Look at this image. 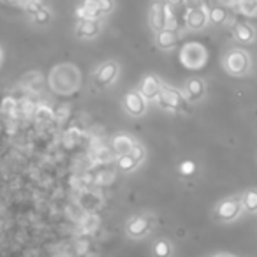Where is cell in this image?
<instances>
[{
	"label": "cell",
	"mask_w": 257,
	"mask_h": 257,
	"mask_svg": "<svg viewBox=\"0 0 257 257\" xmlns=\"http://www.w3.org/2000/svg\"><path fill=\"white\" fill-rule=\"evenodd\" d=\"M250 56L243 49H231L224 58V67L233 76H245L250 71Z\"/></svg>",
	"instance_id": "6da1fadb"
},
{
	"label": "cell",
	"mask_w": 257,
	"mask_h": 257,
	"mask_svg": "<svg viewBox=\"0 0 257 257\" xmlns=\"http://www.w3.org/2000/svg\"><path fill=\"white\" fill-rule=\"evenodd\" d=\"M155 101H157V104H159L162 109H166V111H180V109L185 108V104H187L182 92L164 85V83L160 85V93Z\"/></svg>",
	"instance_id": "7a4b0ae2"
},
{
	"label": "cell",
	"mask_w": 257,
	"mask_h": 257,
	"mask_svg": "<svg viewBox=\"0 0 257 257\" xmlns=\"http://www.w3.org/2000/svg\"><path fill=\"white\" fill-rule=\"evenodd\" d=\"M182 63L189 69H199L205 65L206 62V49L201 44L190 42V44L183 46L182 53H180Z\"/></svg>",
	"instance_id": "3957f363"
},
{
	"label": "cell",
	"mask_w": 257,
	"mask_h": 257,
	"mask_svg": "<svg viewBox=\"0 0 257 257\" xmlns=\"http://www.w3.org/2000/svg\"><path fill=\"white\" fill-rule=\"evenodd\" d=\"M243 212L242 198H228L219 203L215 210V215L220 222H235Z\"/></svg>",
	"instance_id": "277c9868"
},
{
	"label": "cell",
	"mask_w": 257,
	"mask_h": 257,
	"mask_svg": "<svg viewBox=\"0 0 257 257\" xmlns=\"http://www.w3.org/2000/svg\"><path fill=\"white\" fill-rule=\"evenodd\" d=\"M152 217L148 215H136L132 217L125 226V233L129 238L132 240H139L145 235H148L150 229H152Z\"/></svg>",
	"instance_id": "5b68a950"
},
{
	"label": "cell",
	"mask_w": 257,
	"mask_h": 257,
	"mask_svg": "<svg viewBox=\"0 0 257 257\" xmlns=\"http://www.w3.org/2000/svg\"><path fill=\"white\" fill-rule=\"evenodd\" d=\"M146 106H148V101L138 90L127 92L125 97H123V109L131 116H143L146 113Z\"/></svg>",
	"instance_id": "8992f818"
},
{
	"label": "cell",
	"mask_w": 257,
	"mask_h": 257,
	"mask_svg": "<svg viewBox=\"0 0 257 257\" xmlns=\"http://www.w3.org/2000/svg\"><path fill=\"white\" fill-rule=\"evenodd\" d=\"M118 72H120L118 63H115V62H104L101 65V67H99L97 71H95V74H93L95 85H97V86H109L116 79Z\"/></svg>",
	"instance_id": "52a82bcc"
},
{
	"label": "cell",
	"mask_w": 257,
	"mask_h": 257,
	"mask_svg": "<svg viewBox=\"0 0 257 257\" xmlns=\"http://www.w3.org/2000/svg\"><path fill=\"white\" fill-rule=\"evenodd\" d=\"M208 11L210 9L206 7V4H201L199 7H192L185 16V23L189 28L192 30H201L206 26V23L210 21L208 19Z\"/></svg>",
	"instance_id": "ba28073f"
},
{
	"label": "cell",
	"mask_w": 257,
	"mask_h": 257,
	"mask_svg": "<svg viewBox=\"0 0 257 257\" xmlns=\"http://www.w3.org/2000/svg\"><path fill=\"white\" fill-rule=\"evenodd\" d=\"M160 85H162V81H159V78L157 76H145L141 81V85H139L138 92L141 93L143 97L146 99V101H155L157 97H159L160 93Z\"/></svg>",
	"instance_id": "9c48e42d"
},
{
	"label": "cell",
	"mask_w": 257,
	"mask_h": 257,
	"mask_svg": "<svg viewBox=\"0 0 257 257\" xmlns=\"http://www.w3.org/2000/svg\"><path fill=\"white\" fill-rule=\"evenodd\" d=\"M205 93H206V85L203 79L192 78L185 83V95L189 101H192V102L201 101V99L205 97Z\"/></svg>",
	"instance_id": "30bf717a"
},
{
	"label": "cell",
	"mask_w": 257,
	"mask_h": 257,
	"mask_svg": "<svg viewBox=\"0 0 257 257\" xmlns=\"http://www.w3.org/2000/svg\"><path fill=\"white\" fill-rule=\"evenodd\" d=\"M150 25L155 32H160L164 28V4L155 0L150 7Z\"/></svg>",
	"instance_id": "8fae6325"
},
{
	"label": "cell",
	"mask_w": 257,
	"mask_h": 257,
	"mask_svg": "<svg viewBox=\"0 0 257 257\" xmlns=\"http://www.w3.org/2000/svg\"><path fill=\"white\" fill-rule=\"evenodd\" d=\"M99 30H101V25H99L97 19H81L78 25V35L83 39H92L99 34Z\"/></svg>",
	"instance_id": "7c38bea8"
},
{
	"label": "cell",
	"mask_w": 257,
	"mask_h": 257,
	"mask_svg": "<svg viewBox=\"0 0 257 257\" xmlns=\"http://www.w3.org/2000/svg\"><path fill=\"white\" fill-rule=\"evenodd\" d=\"M76 16L79 19H99L102 16V11L97 2H85V5L76 9Z\"/></svg>",
	"instance_id": "4fadbf2b"
},
{
	"label": "cell",
	"mask_w": 257,
	"mask_h": 257,
	"mask_svg": "<svg viewBox=\"0 0 257 257\" xmlns=\"http://www.w3.org/2000/svg\"><path fill=\"white\" fill-rule=\"evenodd\" d=\"M134 139L127 134H118L113 138L111 141V150L115 152V155H123V153H129V150L134 145Z\"/></svg>",
	"instance_id": "5bb4252c"
},
{
	"label": "cell",
	"mask_w": 257,
	"mask_h": 257,
	"mask_svg": "<svg viewBox=\"0 0 257 257\" xmlns=\"http://www.w3.org/2000/svg\"><path fill=\"white\" fill-rule=\"evenodd\" d=\"M157 46L160 49H169L176 44L178 41V35H176L175 30H169V28H162L160 32H157Z\"/></svg>",
	"instance_id": "9a60e30c"
},
{
	"label": "cell",
	"mask_w": 257,
	"mask_h": 257,
	"mask_svg": "<svg viewBox=\"0 0 257 257\" xmlns=\"http://www.w3.org/2000/svg\"><path fill=\"white\" fill-rule=\"evenodd\" d=\"M235 37L238 39L240 42L249 44V42H252L254 37H256V32H254L252 26L247 25V23H238V25L235 26Z\"/></svg>",
	"instance_id": "2e32d148"
},
{
	"label": "cell",
	"mask_w": 257,
	"mask_h": 257,
	"mask_svg": "<svg viewBox=\"0 0 257 257\" xmlns=\"http://www.w3.org/2000/svg\"><path fill=\"white\" fill-rule=\"evenodd\" d=\"M242 206L245 212L249 213H257V189L247 190L242 196Z\"/></svg>",
	"instance_id": "e0dca14e"
},
{
	"label": "cell",
	"mask_w": 257,
	"mask_h": 257,
	"mask_svg": "<svg viewBox=\"0 0 257 257\" xmlns=\"http://www.w3.org/2000/svg\"><path fill=\"white\" fill-rule=\"evenodd\" d=\"M116 166H118V169L122 173H131L134 171L139 164L129 153H123V155H116Z\"/></svg>",
	"instance_id": "ac0fdd59"
},
{
	"label": "cell",
	"mask_w": 257,
	"mask_h": 257,
	"mask_svg": "<svg viewBox=\"0 0 257 257\" xmlns=\"http://www.w3.org/2000/svg\"><path fill=\"white\" fill-rule=\"evenodd\" d=\"M153 254H155V257H171L173 249L171 245H169V242L159 240V242H155V245H153Z\"/></svg>",
	"instance_id": "d6986e66"
},
{
	"label": "cell",
	"mask_w": 257,
	"mask_h": 257,
	"mask_svg": "<svg viewBox=\"0 0 257 257\" xmlns=\"http://www.w3.org/2000/svg\"><path fill=\"white\" fill-rule=\"evenodd\" d=\"M208 19L215 25H222L226 19H228V12L224 7H213L208 11Z\"/></svg>",
	"instance_id": "ffe728a7"
},
{
	"label": "cell",
	"mask_w": 257,
	"mask_h": 257,
	"mask_svg": "<svg viewBox=\"0 0 257 257\" xmlns=\"http://www.w3.org/2000/svg\"><path fill=\"white\" fill-rule=\"evenodd\" d=\"M164 28L169 30H176V18L171 11V4L164 5Z\"/></svg>",
	"instance_id": "44dd1931"
},
{
	"label": "cell",
	"mask_w": 257,
	"mask_h": 257,
	"mask_svg": "<svg viewBox=\"0 0 257 257\" xmlns=\"http://www.w3.org/2000/svg\"><path fill=\"white\" fill-rule=\"evenodd\" d=\"M129 155H131L132 159L138 162V164H141L143 159H145V155H146V152H145V148L139 145V143H134V145H132V148L129 150Z\"/></svg>",
	"instance_id": "7402d4cb"
},
{
	"label": "cell",
	"mask_w": 257,
	"mask_h": 257,
	"mask_svg": "<svg viewBox=\"0 0 257 257\" xmlns=\"http://www.w3.org/2000/svg\"><path fill=\"white\" fill-rule=\"evenodd\" d=\"M32 18H34V21L37 23V25H44V23L49 21V18H51V14H49L48 9L41 7L39 11H35L34 14H32Z\"/></svg>",
	"instance_id": "603a6c76"
},
{
	"label": "cell",
	"mask_w": 257,
	"mask_h": 257,
	"mask_svg": "<svg viewBox=\"0 0 257 257\" xmlns=\"http://www.w3.org/2000/svg\"><path fill=\"white\" fill-rule=\"evenodd\" d=\"M16 104H18V101H16V99L5 97L4 101H2V106H0V108H2V111H4V113H7V115L12 116L16 113Z\"/></svg>",
	"instance_id": "cb8c5ba5"
},
{
	"label": "cell",
	"mask_w": 257,
	"mask_h": 257,
	"mask_svg": "<svg viewBox=\"0 0 257 257\" xmlns=\"http://www.w3.org/2000/svg\"><path fill=\"white\" fill-rule=\"evenodd\" d=\"M35 118H39L41 122H48V120L53 118V111L48 106H39V108L35 109Z\"/></svg>",
	"instance_id": "d4e9b609"
},
{
	"label": "cell",
	"mask_w": 257,
	"mask_h": 257,
	"mask_svg": "<svg viewBox=\"0 0 257 257\" xmlns=\"http://www.w3.org/2000/svg\"><path fill=\"white\" fill-rule=\"evenodd\" d=\"M180 173H182L183 176H192L196 173V164L192 160H185V162L180 164Z\"/></svg>",
	"instance_id": "484cf974"
},
{
	"label": "cell",
	"mask_w": 257,
	"mask_h": 257,
	"mask_svg": "<svg viewBox=\"0 0 257 257\" xmlns=\"http://www.w3.org/2000/svg\"><path fill=\"white\" fill-rule=\"evenodd\" d=\"M97 4H99V7H101L102 14H106V12H111L113 11V0H99Z\"/></svg>",
	"instance_id": "4316f807"
},
{
	"label": "cell",
	"mask_w": 257,
	"mask_h": 257,
	"mask_svg": "<svg viewBox=\"0 0 257 257\" xmlns=\"http://www.w3.org/2000/svg\"><path fill=\"white\" fill-rule=\"evenodd\" d=\"M185 2H187V4L190 5V9H192V7H199V5L203 4L201 0H185Z\"/></svg>",
	"instance_id": "83f0119b"
},
{
	"label": "cell",
	"mask_w": 257,
	"mask_h": 257,
	"mask_svg": "<svg viewBox=\"0 0 257 257\" xmlns=\"http://www.w3.org/2000/svg\"><path fill=\"white\" fill-rule=\"evenodd\" d=\"M224 5H231V7H235V0H220Z\"/></svg>",
	"instance_id": "f1b7e54d"
},
{
	"label": "cell",
	"mask_w": 257,
	"mask_h": 257,
	"mask_svg": "<svg viewBox=\"0 0 257 257\" xmlns=\"http://www.w3.org/2000/svg\"><path fill=\"white\" fill-rule=\"evenodd\" d=\"M183 2H185V0H169V4H175V5H180V4H183Z\"/></svg>",
	"instance_id": "f546056e"
},
{
	"label": "cell",
	"mask_w": 257,
	"mask_h": 257,
	"mask_svg": "<svg viewBox=\"0 0 257 257\" xmlns=\"http://www.w3.org/2000/svg\"><path fill=\"white\" fill-rule=\"evenodd\" d=\"M215 257H233V256H229V254H219V256H215Z\"/></svg>",
	"instance_id": "4dcf8cb0"
},
{
	"label": "cell",
	"mask_w": 257,
	"mask_h": 257,
	"mask_svg": "<svg viewBox=\"0 0 257 257\" xmlns=\"http://www.w3.org/2000/svg\"><path fill=\"white\" fill-rule=\"evenodd\" d=\"M2 58H4V53H2V48H0V65H2Z\"/></svg>",
	"instance_id": "1f68e13d"
},
{
	"label": "cell",
	"mask_w": 257,
	"mask_h": 257,
	"mask_svg": "<svg viewBox=\"0 0 257 257\" xmlns=\"http://www.w3.org/2000/svg\"><path fill=\"white\" fill-rule=\"evenodd\" d=\"M85 2H99V0H85Z\"/></svg>",
	"instance_id": "d6a6232c"
}]
</instances>
